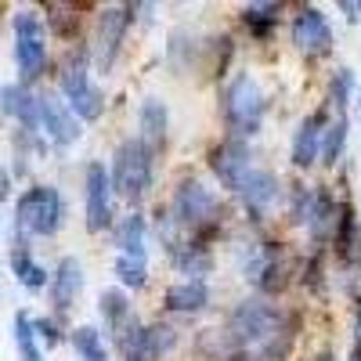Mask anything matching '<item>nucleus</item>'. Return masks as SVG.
Masks as SVG:
<instances>
[{"instance_id": "nucleus-3", "label": "nucleus", "mask_w": 361, "mask_h": 361, "mask_svg": "<svg viewBox=\"0 0 361 361\" xmlns=\"http://www.w3.org/2000/svg\"><path fill=\"white\" fill-rule=\"evenodd\" d=\"M62 214H66V206H62L58 188H51V185L29 188L15 206L18 243H25V235H54L58 228H62Z\"/></svg>"}, {"instance_id": "nucleus-17", "label": "nucleus", "mask_w": 361, "mask_h": 361, "mask_svg": "<svg viewBox=\"0 0 361 361\" xmlns=\"http://www.w3.org/2000/svg\"><path fill=\"white\" fill-rule=\"evenodd\" d=\"M166 123H170V116H166V105L159 98H145L141 102V112H137V141L148 148V152H156V148H163L166 141Z\"/></svg>"}, {"instance_id": "nucleus-30", "label": "nucleus", "mask_w": 361, "mask_h": 361, "mask_svg": "<svg viewBox=\"0 0 361 361\" xmlns=\"http://www.w3.org/2000/svg\"><path fill=\"white\" fill-rule=\"evenodd\" d=\"M350 87H354V76H350V69H340V73L333 76V83H329V102L336 105V112H343V109H347Z\"/></svg>"}, {"instance_id": "nucleus-1", "label": "nucleus", "mask_w": 361, "mask_h": 361, "mask_svg": "<svg viewBox=\"0 0 361 361\" xmlns=\"http://www.w3.org/2000/svg\"><path fill=\"white\" fill-rule=\"evenodd\" d=\"M286 314L275 304H264V300H243L228 325H224V343L235 350H246V347H264L267 340H275L282 329H286Z\"/></svg>"}, {"instance_id": "nucleus-26", "label": "nucleus", "mask_w": 361, "mask_h": 361, "mask_svg": "<svg viewBox=\"0 0 361 361\" xmlns=\"http://www.w3.org/2000/svg\"><path fill=\"white\" fill-rule=\"evenodd\" d=\"M73 347L83 361H109V350H105V340L94 325H80L73 333Z\"/></svg>"}, {"instance_id": "nucleus-14", "label": "nucleus", "mask_w": 361, "mask_h": 361, "mask_svg": "<svg viewBox=\"0 0 361 361\" xmlns=\"http://www.w3.org/2000/svg\"><path fill=\"white\" fill-rule=\"evenodd\" d=\"M238 199L246 202V209L253 217H260L264 209L279 199V177L271 173V170H260V166H253L250 173H246V180L238 185V192H235Z\"/></svg>"}, {"instance_id": "nucleus-33", "label": "nucleus", "mask_w": 361, "mask_h": 361, "mask_svg": "<svg viewBox=\"0 0 361 361\" xmlns=\"http://www.w3.org/2000/svg\"><path fill=\"white\" fill-rule=\"evenodd\" d=\"M231 361H260V357H250V354H238V357H231Z\"/></svg>"}, {"instance_id": "nucleus-29", "label": "nucleus", "mask_w": 361, "mask_h": 361, "mask_svg": "<svg viewBox=\"0 0 361 361\" xmlns=\"http://www.w3.org/2000/svg\"><path fill=\"white\" fill-rule=\"evenodd\" d=\"M243 22L250 29H257V33H267L279 22V4H250V8H243Z\"/></svg>"}, {"instance_id": "nucleus-19", "label": "nucleus", "mask_w": 361, "mask_h": 361, "mask_svg": "<svg viewBox=\"0 0 361 361\" xmlns=\"http://www.w3.org/2000/svg\"><path fill=\"white\" fill-rule=\"evenodd\" d=\"M209 304V289L206 282H177L166 289L163 296V307L166 311H177V314H195Z\"/></svg>"}, {"instance_id": "nucleus-10", "label": "nucleus", "mask_w": 361, "mask_h": 361, "mask_svg": "<svg viewBox=\"0 0 361 361\" xmlns=\"http://www.w3.org/2000/svg\"><path fill=\"white\" fill-rule=\"evenodd\" d=\"M112 224V177L105 163L87 166V228L105 231Z\"/></svg>"}, {"instance_id": "nucleus-23", "label": "nucleus", "mask_w": 361, "mask_h": 361, "mask_svg": "<svg viewBox=\"0 0 361 361\" xmlns=\"http://www.w3.org/2000/svg\"><path fill=\"white\" fill-rule=\"evenodd\" d=\"M11 271H15V279L25 286V289H44L47 286V271L29 257V250H25V243H15V250H11Z\"/></svg>"}, {"instance_id": "nucleus-5", "label": "nucleus", "mask_w": 361, "mask_h": 361, "mask_svg": "<svg viewBox=\"0 0 361 361\" xmlns=\"http://www.w3.org/2000/svg\"><path fill=\"white\" fill-rule=\"evenodd\" d=\"M217 217H221V199L195 177L180 180L173 192V224L188 231H206L217 224Z\"/></svg>"}, {"instance_id": "nucleus-4", "label": "nucleus", "mask_w": 361, "mask_h": 361, "mask_svg": "<svg viewBox=\"0 0 361 361\" xmlns=\"http://www.w3.org/2000/svg\"><path fill=\"white\" fill-rule=\"evenodd\" d=\"M152 156H156V152H148L137 137H130V141L119 145L116 156H112V170H109L112 192H119L123 199L137 202L148 188H152Z\"/></svg>"}, {"instance_id": "nucleus-22", "label": "nucleus", "mask_w": 361, "mask_h": 361, "mask_svg": "<svg viewBox=\"0 0 361 361\" xmlns=\"http://www.w3.org/2000/svg\"><path fill=\"white\" fill-rule=\"evenodd\" d=\"M116 246H119V257L145 260V217L141 214H130L116 224Z\"/></svg>"}, {"instance_id": "nucleus-36", "label": "nucleus", "mask_w": 361, "mask_h": 361, "mask_svg": "<svg viewBox=\"0 0 361 361\" xmlns=\"http://www.w3.org/2000/svg\"><path fill=\"white\" fill-rule=\"evenodd\" d=\"M357 102H361V98H357Z\"/></svg>"}, {"instance_id": "nucleus-11", "label": "nucleus", "mask_w": 361, "mask_h": 361, "mask_svg": "<svg viewBox=\"0 0 361 361\" xmlns=\"http://www.w3.org/2000/svg\"><path fill=\"white\" fill-rule=\"evenodd\" d=\"M37 102H40V130L54 145H73L80 137V119L69 112V105L54 94H37Z\"/></svg>"}, {"instance_id": "nucleus-9", "label": "nucleus", "mask_w": 361, "mask_h": 361, "mask_svg": "<svg viewBox=\"0 0 361 361\" xmlns=\"http://www.w3.org/2000/svg\"><path fill=\"white\" fill-rule=\"evenodd\" d=\"M209 166H214L217 180H221L228 192H238V185H243L246 173L253 170V152L246 148V141L231 137V141L217 145L214 152H209Z\"/></svg>"}, {"instance_id": "nucleus-13", "label": "nucleus", "mask_w": 361, "mask_h": 361, "mask_svg": "<svg viewBox=\"0 0 361 361\" xmlns=\"http://www.w3.org/2000/svg\"><path fill=\"white\" fill-rule=\"evenodd\" d=\"M0 109H4V116L18 119V127L25 134L40 130V102H37V94L25 83H11V87L0 90Z\"/></svg>"}, {"instance_id": "nucleus-8", "label": "nucleus", "mask_w": 361, "mask_h": 361, "mask_svg": "<svg viewBox=\"0 0 361 361\" xmlns=\"http://www.w3.org/2000/svg\"><path fill=\"white\" fill-rule=\"evenodd\" d=\"M130 22H134V8H127V4L105 8L98 15V33H94V66H98V73H109L116 66Z\"/></svg>"}, {"instance_id": "nucleus-28", "label": "nucleus", "mask_w": 361, "mask_h": 361, "mask_svg": "<svg viewBox=\"0 0 361 361\" xmlns=\"http://www.w3.org/2000/svg\"><path fill=\"white\" fill-rule=\"evenodd\" d=\"M116 279L123 282L127 289H141V286L148 282V267H145V260L119 257V260H116Z\"/></svg>"}, {"instance_id": "nucleus-21", "label": "nucleus", "mask_w": 361, "mask_h": 361, "mask_svg": "<svg viewBox=\"0 0 361 361\" xmlns=\"http://www.w3.org/2000/svg\"><path fill=\"white\" fill-rule=\"evenodd\" d=\"M336 202L329 199V192H314L311 214H307V228L314 235V243H325L329 235H336Z\"/></svg>"}, {"instance_id": "nucleus-2", "label": "nucleus", "mask_w": 361, "mask_h": 361, "mask_svg": "<svg viewBox=\"0 0 361 361\" xmlns=\"http://www.w3.org/2000/svg\"><path fill=\"white\" fill-rule=\"evenodd\" d=\"M264 90L260 83L250 76V73H238L231 76V83L224 87V119L231 134L243 141V137H253L260 130V119H264Z\"/></svg>"}, {"instance_id": "nucleus-15", "label": "nucleus", "mask_w": 361, "mask_h": 361, "mask_svg": "<svg viewBox=\"0 0 361 361\" xmlns=\"http://www.w3.org/2000/svg\"><path fill=\"white\" fill-rule=\"evenodd\" d=\"M83 289V267L76 257H62L54 267V275H51V304L58 311H69L76 304V296Z\"/></svg>"}, {"instance_id": "nucleus-35", "label": "nucleus", "mask_w": 361, "mask_h": 361, "mask_svg": "<svg viewBox=\"0 0 361 361\" xmlns=\"http://www.w3.org/2000/svg\"><path fill=\"white\" fill-rule=\"evenodd\" d=\"M318 361H333V354H322V357H318Z\"/></svg>"}, {"instance_id": "nucleus-34", "label": "nucleus", "mask_w": 361, "mask_h": 361, "mask_svg": "<svg viewBox=\"0 0 361 361\" xmlns=\"http://www.w3.org/2000/svg\"><path fill=\"white\" fill-rule=\"evenodd\" d=\"M350 361H361V343L354 347V354H350Z\"/></svg>"}, {"instance_id": "nucleus-25", "label": "nucleus", "mask_w": 361, "mask_h": 361, "mask_svg": "<svg viewBox=\"0 0 361 361\" xmlns=\"http://www.w3.org/2000/svg\"><path fill=\"white\" fill-rule=\"evenodd\" d=\"M343 145H347V116L336 112V119L325 127V137H322V163L336 166V159L343 156Z\"/></svg>"}, {"instance_id": "nucleus-6", "label": "nucleus", "mask_w": 361, "mask_h": 361, "mask_svg": "<svg viewBox=\"0 0 361 361\" xmlns=\"http://www.w3.org/2000/svg\"><path fill=\"white\" fill-rule=\"evenodd\" d=\"M62 94H66V105H69V112L76 116V119H98L102 116V109H105V102H102V90L90 83V73H87V54L83 51H76V54H69L66 58V66H62Z\"/></svg>"}, {"instance_id": "nucleus-16", "label": "nucleus", "mask_w": 361, "mask_h": 361, "mask_svg": "<svg viewBox=\"0 0 361 361\" xmlns=\"http://www.w3.org/2000/svg\"><path fill=\"white\" fill-rule=\"evenodd\" d=\"M325 127H329L325 112H311L304 123H300V130H296V137H293V163H296V166H311V163L322 156Z\"/></svg>"}, {"instance_id": "nucleus-31", "label": "nucleus", "mask_w": 361, "mask_h": 361, "mask_svg": "<svg viewBox=\"0 0 361 361\" xmlns=\"http://www.w3.org/2000/svg\"><path fill=\"white\" fill-rule=\"evenodd\" d=\"M33 333H37L47 347H54L58 340H62V336H58V325H54L51 318H37V322H33Z\"/></svg>"}, {"instance_id": "nucleus-32", "label": "nucleus", "mask_w": 361, "mask_h": 361, "mask_svg": "<svg viewBox=\"0 0 361 361\" xmlns=\"http://www.w3.org/2000/svg\"><path fill=\"white\" fill-rule=\"evenodd\" d=\"M340 11H347V18L361 22V4H354V0H340Z\"/></svg>"}, {"instance_id": "nucleus-20", "label": "nucleus", "mask_w": 361, "mask_h": 361, "mask_svg": "<svg viewBox=\"0 0 361 361\" xmlns=\"http://www.w3.org/2000/svg\"><path fill=\"white\" fill-rule=\"evenodd\" d=\"M170 257H173V267L180 271V275H188V282H202L209 271H214V257L195 243H177L170 250Z\"/></svg>"}, {"instance_id": "nucleus-27", "label": "nucleus", "mask_w": 361, "mask_h": 361, "mask_svg": "<svg viewBox=\"0 0 361 361\" xmlns=\"http://www.w3.org/2000/svg\"><path fill=\"white\" fill-rule=\"evenodd\" d=\"M15 347H18L22 361H44V354L37 347V333H33V318H29L25 311L15 314Z\"/></svg>"}, {"instance_id": "nucleus-18", "label": "nucleus", "mask_w": 361, "mask_h": 361, "mask_svg": "<svg viewBox=\"0 0 361 361\" xmlns=\"http://www.w3.org/2000/svg\"><path fill=\"white\" fill-rule=\"evenodd\" d=\"M173 343H177V333L170 325H148V329H141V336L130 347L127 361H156L166 350H173Z\"/></svg>"}, {"instance_id": "nucleus-12", "label": "nucleus", "mask_w": 361, "mask_h": 361, "mask_svg": "<svg viewBox=\"0 0 361 361\" xmlns=\"http://www.w3.org/2000/svg\"><path fill=\"white\" fill-rule=\"evenodd\" d=\"M293 44L304 54H325L333 47V29L318 8H304L293 18Z\"/></svg>"}, {"instance_id": "nucleus-7", "label": "nucleus", "mask_w": 361, "mask_h": 361, "mask_svg": "<svg viewBox=\"0 0 361 361\" xmlns=\"http://www.w3.org/2000/svg\"><path fill=\"white\" fill-rule=\"evenodd\" d=\"M15 62L22 83H33L44 73L47 62V29L37 11H18L15 15Z\"/></svg>"}, {"instance_id": "nucleus-24", "label": "nucleus", "mask_w": 361, "mask_h": 361, "mask_svg": "<svg viewBox=\"0 0 361 361\" xmlns=\"http://www.w3.org/2000/svg\"><path fill=\"white\" fill-rule=\"evenodd\" d=\"M98 304H102V318H105V325H109L112 336L134 318V311H130V304H127V293H123V289H105Z\"/></svg>"}]
</instances>
